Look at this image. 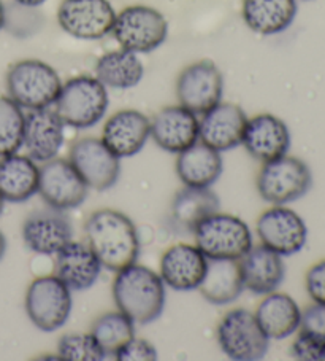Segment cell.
Returning a JSON list of instances; mask_svg holds the SVG:
<instances>
[{
	"label": "cell",
	"instance_id": "30bf717a",
	"mask_svg": "<svg viewBox=\"0 0 325 361\" xmlns=\"http://www.w3.org/2000/svg\"><path fill=\"white\" fill-rule=\"evenodd\" d=\"M116 11L110 0H62L58 8L60 29L78 40H100L111 34Z\"/></svg>",
	"mask_w": 325,
	"mask_h": 361
},
{
	"label": "cell",
	"instance_id": "e0dca14e",
	"mask_svg": "<svg viewBox=\"0 0 325 361\" xmlns=\"http://www.w3.org/2000/svg\"><path fill=\"white\" fill-rule=\"evenodd\" d=\"M65 124L56 110L45 107L30 110L24 121V140L29 158L35 163L51 161L64 145Z\"/></svg>",
	"mask_w": 325,
	"mask_h": 361
},
{
	"label": "cell",
	"instance_id": "4316f807",
	"mask_svg": "<svg viewBox=\"0 0 325 361\" xmlns=\"http://www.w3.org/2000/svg\"><path fill=\"white\" fill-rule=\"evenodd\" d=\"M200 293L210 304L226 306L236 301L245 290L238 259H208Z\"/></svg>",
	"mask_w": 325,
	"mask_h": 361
},
{
	"label": "cell",
	"instance_id": "5bb4252c",
	"mask_svg": "<svg viewBox=\"0 0 325 361\" xmlns=\"http://www.w3.org/2000/svg\"><path fill=\"white\" fill-rule=\"evenodd\" d=\"M257 234L262 245L281 257H291L305 247L308 228L295 212L284 205H274L259 216Z\"/></svg>",
	"mask_w": 325,
	"mask_h": 361
},
{
	"label": "cell",
	"instance_id": "74e56055",
	"mask_svg": "<svg viewBox=\"0 0 325 361\" xmlns=\"http://www.w3.org/2000/svg\"><path fill=\"white\" fill-rule=\"evenodd\" d=\"M18 5H21V7H26V8H35V7H40L46 2V0H15Z\"/></svg>",
	"mask_w": 325,
	"mask_h": 361
},
{
	"label": "cell",
	"instance_id": "d6a6232c",
	"mask_svg": "<svg viewBox=\"0 0 325 361\" xmlns=\"http://www.w3.org/2000/svg\"><path fill=\"white\" fill-rule=\"evenodd\" d=\"M58 357L65 361H100L106 358L102 347L91 333H70L62 336L58 344Z\"/></svg>",
	"mask_w": 325,
	"mask_h": 361
},
{
	"label": "cell",
	"instance_id": "ab89813d",
	"mask_svg": "<svg viewBox=\"0 0 325 361\" xmlns=\"http://www.w3.org/2000/svg\"><path fill=\"white\" fill-rule=\"evenodd\" d=\"M5 21H7V13H5V7H4L2 0H0V30L4 29Z\"/></svg>",
	"mask_w": 325,
	"mask_h": 361
},
{
	"label": "cell",
	"instance_id": "1f68e13d",
	"mask_svg": "<svg viewBox=\"0 0 325 361\" xmlns=\"http://www.w3.org/2000/svg\"><path fill=\"white\" fill-rule=\"evenodd\" d=\"M23 109L8 96H0V158L18 153L24 140Z\"/></svg>",
	"mask_w": 325,
	"mask_h": 361
},
{
	"label": "cell",
	"instance_id": "8d00e7d4",
	"mask_svg": "<svg viewBox=\"0 0 325 361\" xmlns=\"http://www.w3.org/2000/svg\"><path fill=\"white\" fill-rule=\"evenodd\" d=\"M306 291L316 304L325 306V261L314 264L306 274Z\"/></svg>",
	"mask_w": 325,
	"mask_h": 361
},
{
	"label": "cell",
	"instance_id": "4dcf8cb0",
	"mask_svg": "<svg viewBox=\"0 0 325 361\" xmlns=\"http://www.w3.org/2000/svg\"><path fill=\"white\" fill-rule=\"evenodd\" d=\"M91 334L102 347L105 357H115L121 347L135 338V323L120 310L108 312L94 322Z\"/></svg>",
	"mask_w": 325,
	"mask_h": 361
},
{
	"label": "cell",
	"instance_id": "83f0119b",
	"mask_svg": "<svg viewBox=\"0 0 325 361\" xmlns=\"http://www.w3.org/2000/svg\"><path fill=\"white\" fill-rule=\"evenodd\" d=\"M40 167L23 154H10L0 161V195L8 202H26L39 192Z\"/></svg>",
	"mask_w": 325,
	"mask_h": 361
},
{
	"label": "cell",
	"instance_id": "277c9868",
	"mask_svg": "<svg viewBox=\"0 0 325 361\" xmlns=\"http://www.w3.org/2000/svg\"><path fill=\"white\" fill-rule=\"evenodd\" d=\"M60 88L59 73L40 59L18 61L7 72L8 97L13 99L21 109L51 107Z\"/></svg>",
	"mask_w": 325,
	"mask_h": 361
},
{
	"label": "cell",
	"instance_id": "ffe728a7",
	"mask_svg": "<svg viewBox=\"0 0 325 361\" xmlns=\"http://www.w3.org/2000/svg\"><path fill=\"white\" fill-rule=\"evenodd\" d=\"M151 137L164 152H184L198 142V118L183 105H170L154 115Z\"/></svg>",
	"mask_w": 325,
	"mask_h": 361
},
{
	"label": "cell",
	"instance_id": "cb8c5ba5",
	"mask_svg": "<svg viewBox=\"0 0 325 361\" xmlns=\"http://www.w3.org/2000/svg\"><path fill=\"white\" fill-rule=\"evenodd\" d=\"M177 173L184 186L211 188L219 180L224 164L221 152L203 142H196L184 152L178 153Z\"/></svg>",
	"mask_w": 325,
	"mask_h": 361
},
{
	"label": "cell",
	"instance_id": "f546056e",
	"mask_svg": "<svg viewBox=\"0 0 325 361\" xmlns=\"http://www.w3.org/2000/svg\"><path fill=\"white\" fill-rule=\"evenodd\" d=\"M145 67L139 54L117 49L100 56L96 64V78L105 88L132 90L141 82Z\"/></svg>",
	"mask_w": 325,
	"mask_h": 361
},
{
	"label": "cell",
	"instance_id": "8992f818",
	"mask_svg": "<svg viewBox=\"0 0 325 361\" xmlns=\"http://www.w3.org/2000/svg\"><path fill=\"white\" fill-rule=\"evenodd\" d=\"M111 34L122 49L145 54L167 40L168 23L159 10L148 5H132L116 13Z\"/></svg>",
	"mask_w": 325,
	"mask_h": 361
},
{
	"label": "cell",
	"instance_id": "e575fe53",
	"mask_svg": "<svg viewBox=\"0 0 325 361\" xmlns=\"http://www.w3.org/2000/svg\"><path fill=\"white\" fill-rule=\"evenodd\" d=\"M113 358L117 361H154L158 360V350L149 341L132 338Z\"/></svg>",
	"mask_w": 325,
	"mask_h": 361
},
{
	"label": "cell",
	"instance_id": "3957f363",
	"mask_svg": "<svg viewBox=\"0 0 325 361\" xmlns=\"http://www.w3.org/2000/svg\"><path fill=\"white\" fill-rule=\"evenodd\" d=\"M108 105V88L96 77L78 75L62 83L54 110L65 126L89 129L102 121Z\"/></svg>",
	"mask_w": 325,
	"mask_h": 361
},
{
	"label": "cell",
	"instance_id": "ac0fdd59",
	"mask_svg": "<svg viewBox=\"0 0 325 361\" xmlns=\"http://www.w3.org/2000/svg\"><path fill=\"white\" fill-rule=\"evenodd\" d=\"M151 137V120L139 110H120L106 120L102 142L117 158H130L143 150Z\"/></svg>",
	"mask_w": 325,
	"mask_h": 361
},
{
	"label": "cell",
	"instance_id": "ba28073f",
	"mask_svg": "<svg viewBox=\"0 0 325 361\" xmlns=\"http://www.w3.org/2000/svg\"><path fill=\"white\" fill-rule=\"evenodd\" d=\"M24 306L35 328L53 333L64 326L72 314V291L59 277H39L29 285Z\"/></svg>",
	"mask_w": 325,
	"mask_h": 361
},
{
	"label": "cell",
	"instance_id": "52a82bcc",
	"mask_svg": "<svg viewBox=\"0 0 325 361\" xmlns=\"http://www.w3.org/2000/svg\"><path fill=\"white\" fill-rule=\"evenodd\" d=\"M255 185L264 201L284 205L298 201L311 190L312 176L302 159L284 154L264 163Z\"/></svg>",
	"mask_w": 325,
	"mask_h": 361
},
{
	"label": "cell",
	"instance_id": "2e32d148",
	"mask_svg": "<svg viewBox=\"0 0 325 361\" xmlns=\"http://www.w3.org/2000/svg\"><path fill=\"white\" fill-rule=\"evenodd\" d=\"M248 116L240 105L219 102L198 121V140L217 152L234 150L243 142Z\"/></svg>",
	"mask_w": 325,
	"mask_h": 361
},
{
	"label": "cell",
	"instance_id": "5b68a950",
	"mask_svg": "<svg viewBox=\"0 0 325 361\" xmlns=\"http://www.w3.org/2000/svg\"><path fill=\"white\" fill-rule=\"evenodd\" d=\"M192 234L196 247L208 259H240L254 245L253 233L246 223L221 212L205 219Z\"/></svg>",
	"mask_w": 325,
	"mask_h": 361
},
{
	"label": "cell",
	"instance_id": "60d3db41",
	"mask_svg": "<svg viewBox=\"0 0 325 361\" xmlns=\"http://www.w3.org/2000/svg\"><path fill=\"white\" fill-rule=\"evenodd\" d=\"M4 205H5V199H4V196H2V195H0V214H2Z\"/></svg>",
	"mask_w": 325,
	"mask_h": 361
},
{
	"label": "cell",
	"instance_id": "9c48e42d",
	"mask_svg": "<svg viewBox=\"0 0 325 361\" xmlns=\"http://www.w3.org/2000/svg\"><path fill=\"white\" fill-rule=\"evenodd\" d=\"M217 342L221 350L235 361L262 360L270 345L255 315L246 309H234L222 317L217 325Z\"/></svg>",
	"mask_w": 325,
	"mask_h": 361
},
{
	"label": "cell",
	"instance_id": "7a4b0ae2",
	"mask_svg": "<svg viewBox=\"0 0 325 361\" xmlns=\"http://www.w3.org/2000/svg\"><path fill=\"white\" fill-rule=\"evenodd\" d=\"M111 290L117 310L136 325H148L164 312L165 283L146 266L134 263L116 272Z\"/></svg>",
	"mask_w": 325,
	"mask_h": 361
},
{
	"label": "cell",
	"instance_id": "d6986e66",
	"mask_svg": "<svg viewBox=\"0 0 325 361\" xmlns=\"http://www.w3.org/2000/svg\"><path fill=\"white\" fill-rule=\"evenodd\" d=\"M241 145L260 163L284 157L291 148V130L281 118L260 114L248 118Z\"/></svg>",
	"mask_w": 325,
	"mask_h": 361
},
{
	"label": "cell",
	"instance_id": "836d02e7",
	"mask_svg": "<svg viewBox=\"0 0 325 361\" xmlns=\"http://www.w3.org/2000/svg\"><path fill=\"white\" fill-rule=\"evenodd\" d=\"M291 352L292 357L300 361H325V342L300 331Z\"/></svg>",
	"mask_w": 325,
	"mask_h": 361
},
{
	"label": "cell",
	"instance_id": "44dd1931",
	"mask_svg": "<svg viewBox=\"0 0 325 361\" xmlns=\"http://www.w3.org/2000/svg\"><path fill=\"white\" fill-rule=\"evenodd\" d=\"M208 258L196 245L177 244L168 248L160 259V279L178 291L197 290L202 283Z\"/></svg>",
	"mask_w": 325,
	"mask_h": 361
},
{
	"label": "cell",
	"instance_id": "7c38bea8",
	"mask_svg": "<svg viewBox=\"0 0 325 361\" xmlns=\"http://www.w3.org/2000/svg\"><path fill=\"white\" fill-rule=\"evenodd\" d=\"M68 161L92 190L106 191L113 188L120 178V158L105 145L102 139L84 137L77 140L68 153Z\"/></svg>",
	"mask_w": 325,
	"mask_h": 361
},
{
	"label": "cell",
	"instance_id": "6da1fadb",
	"mask_svg": "<svg viewBox=\"0 0 325 361\" xmlns=\"http://www.w3.org/2000/svg\"><path fill=\"white\" fill-rule=\"evenodd\" d=\"M87 245L105 269L120 272L136 263L140 235L134 221L120 210L102 209L91 214L84 225Z\"/></svg>",
	"mask_w": 325,
	"mask_h": 361
},
{
	"label": "cell",
	"instance_id": "9a60e30c",
	"mask_svg": "<svg viewBox=\"0 0 325 361\" xmlns=\"http://www.w3.org/2000/svg\"><path fill=\"white\" fill-rule=\"evenodd\" d=\"M23 240L30 252L51 257L73 240V229L62 210L32 212L23 223Z\"/></svg>",
	"mask_w": 325,
	"mask_h": 361
},
{
	"label": "cell",
	"instance_id": "8fae6325",
	"mask_svg": "<svg viewBox=\"0 0 325 361\" xmlns=\"http://www.w3.org/2000/svg\"><path fill=\"white\" fill-rule=\"evenodd\" d=\"M224 77L212 61H197L187 66L177 80V97L192 114L203 115L222 102Z\"/></svg>",
	"mask_w": 325,
	"mask_h": 361
},
{
	"label": "cell",
	"instance_id": "603a6c76",
	"mask_svg": "<svg viewBox=\"0 0 325 361\" xmlns=\"http://www.w3.org/2000/svg\"><path fill=\"white\" fill-rule=\"evenodd\" d=\"M240 269L245 288L255 295H268L276 291L286 276L283 257L265 245L251 247L240 259Z\"/></svg>",
	"mask_w": 325,
	"mask_h": 361
},
{
	"label": "cell",
	"instance_id": "7402d4cb",
	"mask_svg": "<svg viewBox=\"0 0 325 361\" xmlns=\"http://www.w3.org/2000/svg\"><path fill=\"white\" fill-rule=\"evenodd\" d=\"M102 272L96 253L83 242L72 240L56 253V277H59L70 291L89 290Z\"/></svg>",
	"mask_w": 325,
	"mask_h": 361
},
{
	"label": "cell",
	"instance_id": "f1b7e54d",
	"mask_svg": "<svg viewBox=\"0 0 325 361\" xmlns=\"http://www.w3.org/2000/svg\"><path fill=\"white\" fill-rule=\"evenodd\" d=\"M241 13L253 32L276 35L295 20L297 0H243Z\"/></svg>",
	"mask_w": 325,
	"mask_h": 361
},
{
	"label": "cell",
	"instance_id": "d590c367",
	"mask_svg": "<svg viewBox=\"0 0 325 361\" xmlns=\"http://www.w3.org/2000/svg\"><path fill=\"white\" fill-rule=\"evenodd\" d=\"M300 331L306 333L319 341L325 342V306L322 304H312L302 312L300 320Z\"/></svg>",
	"mask_w": 325,
	"mask_h": 361
},
{
	"label": "cell",
	"instance_id": "d4e9b609",
	"mask_svg": "<svg viewBox=\"0 0 325 361\" xmlns=\"http://www.w3.org/2000/svg\"><path fill=\"white\" fill-rule=\"evenodd\" d=\"M219 197L211 188L184 186L172 201V225L183 233H193L200 223L219 212Z\"/></svg>",
	"mask_w": 325,
	"mask_h": 361
},
{
	"label": "cell",
	"instance_id": "f35d334b",
	"mask_svg": "<svg viewBox=\"0 0 325 361\" xmlns=\"http://www.w3.org/2000/svg\"><path fill=\"white\" fill-rule=\"evenodd\" d=\"M5 252H7V239H5V235L0 231V259L4 258Z\"/></svg>",
	"mask_w": 325,
	"mask_h": 361
},
{
	"label": "cell",
	"instance_id": "484cf974",
	"mask_svg": "<svg viewBox=\"0 0 325 361\" xmlns=\"http://www.w3.org/2000/svg\"><path fill=\"white\" fill-rule=\"evenodd\" d=\"M254 315L267 338L276 341L289 338L295 333L302 320V310L298 304L289 295L279 291L265 295Z\"/></svg>",
	"mask_w": 325,
	"mask_h": 361
},
{
	"label": "cell",
	"instance_id": "4fadbf2b",
	"mask_svg": "<svg viewBox=\"0 0 325 361\" xmlns=\"http://www.w3.org/2000/svg\"><path fill=\"white\" fill-rule=\"evenodd\" d=\"M89 186L79 177L70 161L54 158L40 167L39 195L49 207L72 210L86 201Z\"/></svg>",
	"mask_w": 325,
	"mask_h": 361
}]
</instances>
